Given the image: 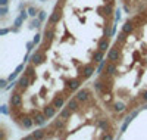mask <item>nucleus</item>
<instances>
[{
  "instance_id": "1",
  "label": "nucleus",
  "mask_w": 147,
  "mask_h": 140,
  "mask_svg": "<svg viewBox=\"0 0 147 140\" xmlns=\"http://www.w3.org/2000/svg\"><path fill=\"white\" fill-rule=\"evenodd\" d=\"M62 5H63V2H60V3L56 5V7H55V10H53V14L50 15V18H49V24H50V25L59 22L60 15H62Z\"/></svg>"
},
{
  "instance_id": "2",
  "label": "nucleus",
  "mask_w": 147,
  "mask_h": 140,
  "mask_svg": "<svg viewBox=\"0 0 147 140\" xmlns=\"http://www.w3.org/2000/svg\"><path fill=\"white\" fill-rule=\"evenodd\" d=\"M9 103L12 108H21L22 106V96L18 93V90L15 93H12V96L9 99Z\"/></svg>"
},
{
  "instance_id": "3",
  "label": "nucleus",
  "mask_w": 147,
  "mask_h": 140,
  "mask_svg": "<svg viewBox=\"0 0 147 140\" xmlns=\"http://www.w3.org/2000/svg\"><path fill=\"white\" fill-rule=\"evenodd\" d=\"M81 71H82V72H81V75H80V80H81V81H84L85 78H88L90 75L94 72V67L91 65V63H88V65H84Z\"/></svg>"
},
{
  "instance_id": "4",
  "label": "nucleus",
  "mask_w": 147,
  "mask_h": 140,
  "mask_svg": "<svg viewBox=\"0 0 147 140\" xmlns=\"http://www.w3.org/2000/svg\"><path fill=\"white\" fill-rule=\"evenodd\" d=\"M119 44H116L115 43V46L109 50V53H107V59L110 60V62H116L118 60V58H119Z\"/></svg>"
},
{
  "instance_id": "5",
  "label": "nucleus",
  "mask_w": 147,
  "mask_h": 140,
  "mask_svg": "<svg viewBox=\"0 0 147 140\" xmlns=\"http://www.w3.org/2000/svg\"><path fill=\"white\" fill-rule=\"evenodd\" d=\"M28 84H31V83H30V78L27 77L25 74H24L22 77L19 78L18 84H16V90H18V92H19V90H25V88L28 87Z\"/></svg>"
},
{
  "instance_id": "6",
  "label": "nucleus",
  "mask_w": 147,
  "mask_h": 140,
  "mask_svg": "<svg viewBox=\"0 0 147 140\" xmlns=\"http://www.w3.org/2000/svg\"><path fill=\"white\" fill-rule=\"evenodd\" d=\"M43 60H46V56H44V53L41 52V50L38 49L35 53H32V56H31V62L34 63V65H37V63H41Z\"/></svg>"
},
{
  "instance_id": "7",
  "label": "nucleus",
  "mask_w": 147,
  "mask_h": 140,
  "mask_svg": "<svg viewBox=\"0 0 147 140\" xmlns=\"http://www.w3.org/2000/svg\"><path fill=\"white\" fill-rule=\"evenodd\" d=\"M90 99V92L87 88H82V90H78L77 93V100L78 102H87Z\"/></svg>"
},
{
  "instance_id": "8",
  "label": "nucleus",
  "mask_w": 147,
  "mask_h": 140,
  "mask_svg": "<svg viewBox=\"0 0 147 140\" xmlns=\"http://www.w3.org/2000/svg\"><path fill=\"white\" fill-rule=\"evenodd\" d=\"M80 84H81V80H80V78L71 80V81L66 84V88H68V90H71V92H75V90H78V88H80Z\"/></svg>"
},
{
  "instance_id": "9",
  "label": "nucleus",
  "mask_w": 147,
  "mask_h": 140,
  "mask_svg": "<svg viewBox=\"0 0 147 140\" xmlns=\"http://www.w3.org/2000/svg\"><path fill=\"white\" fill-rule=\"evenodd\" d=\"M132 30H134V22H132V19H127V21L124 22V25H122V31H124L125 34H129V33H132Z\"/></svg>"
},
{
  "instance_id": "10",
  "label": "nucleus",
  "mask_w": 147,
  "mask_h": 140,
  "mask_svg": "<svg viewBox=\"0 0 147 140\" xmlns=\"http://www.w3.org/2000/svg\"><path fill=\"white\" fill-rule=\"evenodd\" d=\"M43 113L46 115V118L49 120V118L55 117V113H56V108H55L53 105H49V106H46V108L43 109Z\"/></svg>"
},
{
  "instance_id": "11",
  "label": "nucleus",
  "mask_w": 147,
  "mask_h": 140,
  "mask_svg": "<svg viewBox=\"0 0 147 140\" xmlns=\"http://www.w3.org/2000/svg\"><path fill=\"white\" fill-rule=\"evenodd\" d=\"M46 115L44 113H40V112H35L34 113V122H35V125H43L44 122H46Z\"/></svg>"
},
{
  "instance_id": "12",
  "label": "nucleus",
  "mask_w": 147,
  "mask_h": 140,
  "mask_svg": "<svg viewBox=\"0 0 147 140\" xmlns=\"http://www.w3.org/2000/svg\"><path fill=\"white\" fill-rule=\"evenodd\" d=\"M25 75L30 78V83L32 84L34 80H35V77H34V63H31V65H28V67L25 68Z\"/></svg>"
},
{
  "instance_id": "13",
  "label": "nucleus",
  "mask_w": 147,
  "mask_h": 140,
  "mask_svg": "<svg viewBox=\"0 0 147 140\" xmlns=\"http://www.w3.org/2000/svg\"><path fill=\"white\" fill-rule=\"evenodd\" d=\"M46 134H47V130L46 128H38V130L32 131V136L35 137V140H44Z\"/></svg>"
},
{
  "instance_id": "14",
  "label": "nucleus",
  "mask_w": 147,
  "mask_h": 140,
  "mask_svg": "<svg viewBox=\"0 0 147 140\" xmlns=\"http://www.w3.org/2000/svg\"><path fill=\"white\" fill-rule=\"evenodd\" d=\"M21 125L24 127V128H31L32 124H34V118H30V117H22L21 118Z\"/></svg>"
},
{
  "instance_id": "15",
  "label": "nucleus",
  "mask_w": 147,
  "mask_h": 140,
  "mask_svg": "<svg viewBox=\"0 0 147 140\" xmlns=\"http://www.w3.org/2000/svg\"><path fill=\"white\" fill-rule=\"evenodd\" d=\"M106 49H109V37H102L100 41H99V50L102 52H106Z\"/></svg>"
},
{
  "instance_id": "16",
  "label": "nucleus",
  "mask_w": 147,
  "mask_h": 140,
  "mask_svg": "<svg viewBox=\"0 0 147 140\" xmlns=\"http://www.w3.org/2000/svg\"><path fill=\"white\" fill-rule=\"evenodd\" d=\"M63 103H65V96H57V97L53 99V103H52V105H53L56 109H59V108L63 106Z\"/></svg>"
},
{
  "instance_id": "17",
  "label": "nucleus",
  "mask_w": 147,
  "mask_h": 140,
  "mask_svg": "<svg viewBox=\"0 0 147 140\" xmlns=\"http://www.w3.org/2000/svg\"><path fill=\"white\" fill-rule=\"evenodd\" d=\"M105 72H106V74H109V75H113V74L116 72V63H115V62L107 63L106 68H105Z\"/></svg>"
},
{
  "instance_id": "18",
  "label": "nucleus",
  "mask_w": 147,
  "mask_h": 140,
  "mask_svg": "<svg viewBox=\"0 0 147 140\" xmlns=\"http://www.w3.org/2000/svg\"><path fill=\"white\" fill-rule=\"evenodd\" d=\"M127 35L128 34H125L124 31H121L119 34H118V37H116V44H119V46H122L125 41H127Z\"/></svg>"
},
{
  "instance_id": "19",
  "label": "nucleus",
  "mask_w": 147,
  "mask_h": 140,
  "mask_svg": "<svg viewBox=\"0 0 147 140\" xmlns=\"http://www.w3.org/2000/svg\"><path fill=\"white\" fill-rule=\"evenodd\" d=\"M66 106H68L71 111H77V109H78V100H77V97L68 100V105H66Z\"/></svg>"
},
{
  "instance_id": "20",
  "label": "nucleus",
  "mask_w": 147,
  "mask_h": 140,
  "mask_svg": "<svg viewBox=\"0 0 147 140\" xmlns=\"http://www.w3.org/2000/svg\"><path fill=\"white\" fill-rule=\"evenodd\" d=\"M103 53H105V52H102V50H97V52H94L93 60H94V62H102V60H103Z\"/></svg>"
},
{
  "instance_id": "21",
  "label": "nucleus",
  "mask_w": 147,
  "mask_h": 140,
  "mask_svg": "<svg viewBox=\"0 0 147 140\" xmlns=\"http://www.w3.org/2000/svg\"><path fill=\"white\" fill-rule=\"evenodd\" d=\"M93 87H94V90H96V92L102 93V92H103V83H102V80L94 81V83H93Z\"/></svg>"
},
{
  "instance_id": "22",
  "label": "nucleus",
  "mask_w": 147,
  "mask_h": 140,
  "mask_svg": "<svg viewBox=\"0 0 147 140\" xmlns=\"http://www.w3.org/2000/svg\"><path fill=\"white\" fill-rule=\"evenodd\" d=\"M113 111H115V112H122V111H125V105L122 103V102H116V103L113 105Z\"/></svg>"
},
{
  "instance_id": "23",
  "label": "nucleus",
  "mask_w": 147,
  "mask_h": 140,
  "mask_svg": "<svg viewBox=\"0 0 147 140\" xmlns=\"http://www.w3.org/2000/svg\"><path fill=\"white\" fill-rule=\"evenodd\" d=\"M97 124H99V127H102V128L103 130H106V131H109V121L107 120H99V122H97Z\"/></svg>"
},
{
  "instance_id": "24",
  "label": "nucleus",
  "mask_w": 147,
  "mask_h": 140,
  "mask_svg": "<svg viewBox=\"0 0 147 140\" xmlns=\"http://www.w3.org/2000/svg\"><path fill=\"white\" fill-rule=\"evenodd\" d=\"M103 12H105L107 16H109V15H112V14H113V5H109V3H107V5L103 7Z\"/></svg>"
},
{
  "instance_id": "25",
  "label": "nucleus",
  "mask_w": 147,
  "mask_h": 140,
  "mask_svg": "<svg viewBox=\"0 0 147 140\" xmlns=\"http://www.w3.org/2000/svg\"><path fill=\"white\" fill-rule=\"evenodd\" d=\"M71 112H72V111H71V109H69V108L66 106V108H65V109H63L62 112H60V113H59V115H60V117H62V118L65 120V118H68V117L71 115Z\"/></svg>"
},
{
  "instance_id": "26",
  "label": "nucleus",
  "mask_w": 147,
  "mask_h": 140,
  "mask_svg": "<svg viewBox=\"0 0 147 140\" xmlns=\"http://www.w3.org/2000/svg\"><path fill=\"white\" fill-rule=\"evenodd\" d=\"M28 14H30V16L35 18V15L38 14V9H37L35 6H30V7H28Z\"/></svg>"
},
{
  "instance_id": "27",
  "label": "nucleus",
  "mask_w": 147,
  "mask_h": 140,
  "mask_svg": "<svg viewBox=\"0 0 147 140\" xmlns=\"http://www.w3.org/2000/svg\"><path fill=\"white\" fill-rule=\"evenodd\" d=\"M24 21H25V19H22L21 16H18V18L15 19V22H13V25H15V27H16V28H19V27H21V25L24 24Z\"/></svg>"
},
{
  "instance_id": "28",
  "label": "nucleus",
  "mask_w": 147,
  "mask_h": 140,
  "mask_svg": "<svg viewBox=\"0 0 147 140\" xmlns=\"http://www.w3.org/2000/svg\"><path fill=\"white\" fill-rule=\"evenodd\" d=\"M31 27H41V21L38 18H34L31 21Z\"/></svg>"
},
{
  "instance_id": "29",
  "label": "nucleus",
  "mask_w": 147,
  "mask_h": 140,
  "mask_svg": "<svg viewBox=\"0 0 147 140\" xmlns=\"http://www.w3.org/2000/svg\"><path fill=\"white\" fill-rule=\"evenodd\" d=\"M102 140H113V134L112 133H107V134H105L102 137Z\"/></svg>"
},
{
  "instance_id": "30",
  "label": "nucleus",
  "mask_w": 147,
  "mask_h": 140,
  "mask_svg": "<svg viewBox=\"0 0 147 140\" xmlns=\"http://www.w3.org/2000/svg\"><path fill=\"white\" fill-rule=\"evenodd\" d=\"M38 19H40V21H44V19H46V12H44V10H40V12H38Z\"/></svg>"
},
{
  "instance_id": "31",
  "label": "nucleus",
  "mask_w": 147,
  "mask_h": 140,
  "mask_svg": "<svg viewBox=\"0 0 147 140\" xmlns=\"http://www.w3.org/2000/svg\"><path fill=\"white\" fill-rule=\"evenodd\" d=\"M6 14H7V7H6V6H2V7H0V15L5 16Z\"/></svg>"
},
{
  "instance_id": "32",
  "label": "nucleus",
  "mask_w": 147,
  "mask_h": 140,
  "mask_svg": "<svg viewBox=\"0 0 147 140\" xmlns=\"http://www.w3.org/2000/svg\"><path fill=\"white\" fill-rule=\"evenodd\" d=\"M105 65H106V63H105V60H102V63H100V65H99V68H97V72H102L103 69H105Z\"/></svg>"
},
{
  "instance_id": "33",
  "label": "nucleus",
  "mask_w": 147,
  "mask_h": 140,
  "mask_svg": "<svg viewBox=\"0 0 147 140\" xmlns=\"http://www.w3.org/2000/svg\"><path fill=\"white\" fill-rule=\"evenodd\" d=\"M109 34H110V24H107V25H106V28H105V35L109 37Z\"/></svg>"
},
{
  "instance_id": "34",
  "label": "nucleus",
  "mask_w": 147,
  "mask_h": 140,
  "mask_svg": "<svg viewBox=\"0 0 147 140\" xmlns=\"http://www.w3.org/2000/svg\"><path fill=\"white\" fill-rule=\"evenodd\" d=\"M119 19H121V10H119V9H118V10H116V12H115V21H116V22H118V21H119Z\"/></svg>"
},
{
  "instance_id": "35",
  "label": "nucleus",
  "mask_w": 147,
  "mask_h": 140,
  "mask_svg": "<svg viewBox=\"0 0 147 140\" xmlns=\"http://www.w3.org/2000/svg\"><path fill=\"white\" fill-rule=\"evenodd\" d=\"M40 37H41L40 34H37V35L34 37V43H35V44H38V43H40Z\"/></svg>"
},
{
  "instance_id": "36",
  "label": "nucleus",
  "mask_w": 147,
  "mask_h": 140,
  "mask_svg": "<svg viewBox=\"0 0 147 140\" xmlns=\"http://www.w3.org/2000/svg\"><path fill=\"white\" fill-rule=\"evenodd\" d=\"M34 46H35V43H34V41H32V43H28V44H27V47H28V52H31Z\"/></svg>"
},
{
  "instance_id": "37",
  "label": "nucleus",
  "mask_w": 147,
  "mask_h": 140,
  "mask_svg": "<svg viewBox=\"0 0 147 140\" xmlns=\"http://www.w3.org/2000/svg\"><path fill=\"white\" fill-rule=\"evenodd\" d=\"M22 69H24V63H21V65H19L18 68H16V71H15V72H16V74H19V72H21Z\"/></svg>"
},
{
  "instance_id": "38",
  "label": "nucleus",
  "mask_w": 147,
  "mask_h": 140,
  "mask_svg": "<svg viewBox=\"0 0 147 140\" xmlns=\"http://www.w3.org/2000/svg\"><path fill=\"white\" fill-rule=\"evenodd\" d=\"M0 87H2V88L6 87V80H0Z\"/></svg>"
},
{
  "instance_id": "39",
  "label": "nucleus",
  "mask_w": 147,
  "mask_h": 140,
  "mask_svg": "<svg viewBox=\"0 0 147 140\" xmlns=\"http://www.w3.org/2000/svg\"><path fill=\"white\" fill-rule=\"evenodd\" d=\"M24 140H35V137L31 134V136H27V137H24Z\"/></svg>"
},
{
  "instance_id": "40",
  "label": "nucleus",
  "mask_w": 147,
  "mask_h": 140,
  "mask_svg": "<svg viewBox=\"0 0 147 140\" xmlns=\"http://www.w3.org/2000/svg\"><path fill=\"white\" fill-rule=\"evenodd\" d=\"M2 112H3V113H9V111H7V106H2Z\"/></svg>"
},
{
  "instance_id": "41",
  "label": "nucleus",
  "mask_w": 147,
  "mask_h": 140,
  "mask_svg": "<svg viewBox=\"0 0 147 140\" xmlns=\"http://www.w3.org/2000/svg\"><path fill=\"white\" fill-rule=\"evenodd\" d=\"M141 100H147V92H144V93L141 94Z\"/></svg>"
},
{
  "instance_id": "42",
  "label": "nucleus",
  "mask_w": 147,
  "mask_h": 140,
  "mask_svg": "<svg viewBox=\"0 0 147 140\" xmlns=\"http://www.w3.org/2000/svg\"><path fill=\"white\" fill-rule=\"evenodd\" d=\"M0 5H2V6H6V5H7V0H0Z\"/></svg>"
},
{
  "instance_id": "43",
  "label": "nucleus",
  "mask_w": 147,
  "mask_h": 140,
  "mask_svg": "<svg viewBox=\"0 0 147 140\" xmlns=\"http://www.w3.org/2000/svg\"><path fill=\"white\" fill-rule=\"evenodd\" d=\"M7 31H9V30H7V28H3V30H2V31H0V34H2V35H5V34H6V33H7Z\"/></svg>"
},
{
  "instance_id": "44",
  "label": "nucleus",
  "mask_w": 147,
  "mask_h": 140,
  "mask_svg": "<svg viewBox=\"0 0 147 140\" xmlns=\"http://www.w3.org/2000/svg\"><path fill=\"white\" fill-rule=\"evenodd\" d=\"M124 9H125V12H128V14H129V6H128V5H125Z\"/></svg>"
},
{
  "instance_id": "45",
  "label": "nucleus",
  "mask_w": 147,
  "mask_h": 140,
  "mask_svg": "<svg viewBox=\"0 0 147 140\" xmlns=\"http://www.w3.org/2000/svg\"><path fill=\"white\" fill-rule=\"evenodd\" d=\"M124 2H128V0H124Z\"/></svg>"
}]
</instances>
